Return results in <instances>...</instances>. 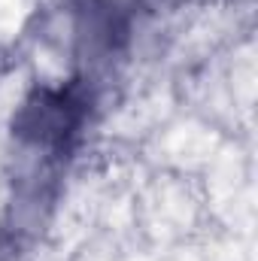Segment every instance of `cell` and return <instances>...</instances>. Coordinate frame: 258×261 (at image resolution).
I'll return each mask as SVG.
<instances>
[{"label": "cell", "instance_id": "6da1fadb", "mask_svg": "<svg viewBox=\"0 0 258 261\" xmlns=\"http://www.w3.org/2000/svg\"><path fill=\"white\" fill-rule=\"evenodd\" d=\"M97 107L94 79L73 73L58 85H34L12 113V140L28 155H43L61 161L82 140Z\"/></svg>", "mask_w": 258, "mask_h": 261}]
</instances>
